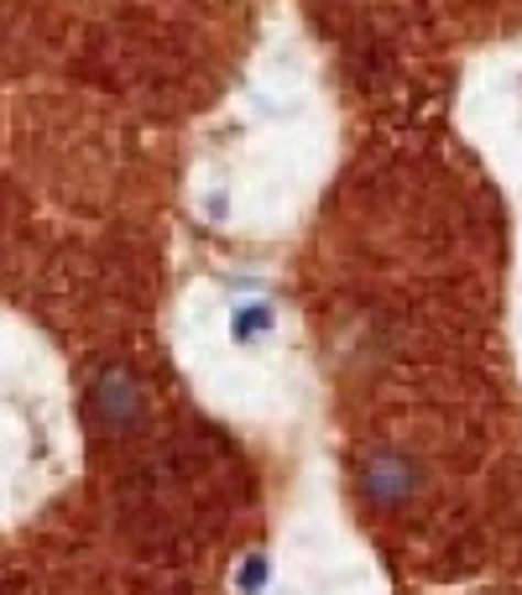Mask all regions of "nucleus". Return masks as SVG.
<instances>
[{
	"mask_svg": "<svg viewBox=\"0 0 522 595\" xmlns=\"http://www.w3.org/2000/svg\"><path fill=\"white\" fill-rule=\"evenodd\" d=\"M413 486H418V470H413L402 455L387 450V455L366 459V491H371L377 507H402V501L413 496Z\"/></svg>",
	"mask_w": 522,
	"mask_h": 595,
	"instance_id": "1",
	"label": "nucleus"
},
{
	"mask_svg": "<svg viewBox=\"0 0 522 595\" xmlns=\"http://www.w3.org/2000/svg\"><path fill=\"white\" fill-rule=\"evenodd\" d=\"M95 413H100L105 423H116V429L137 418V387H131L126 371H105V377L95 381Z\"/></svg>",
	"mask_w": 522,
	"mask_h": 595,
	"instance_id": "2",
	"label": "nucleus"
},
{
	"mask_svg": "<svg viewBox=\"0 0 522 595\" xmlns=\"http://www.w3.org/2000/svg\"><path fill=\"white\" fill-rule=\"evenodd\" d=\"M267 329H272V309H267V303H241V309H236V339H261L267 335Z\"/></svg>",
	"mask_w": 522,
	"mask_h": 595,
	"instance_id": "3",
	"label": "nucleus"
},
{
	"mask_svg": "<svg viewBox=\"0 0 522 595\" xmlns=\"http://www.w3.org/2000/svg\"><path fill=\"white\" fill-rule=\"evenodd\" d=\"M261 585H267V564L251 559V564H246V575H241V591L246 595H261Z\"/></svg>",
	"mask_w": 522,
	"mask_h": 595,
	"instance_id": "4",
	"label": "nucleus"
}]
</instances>
